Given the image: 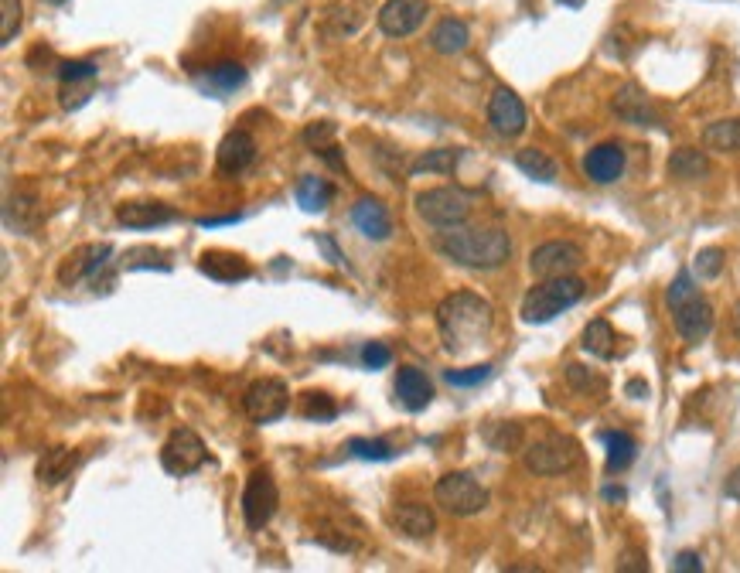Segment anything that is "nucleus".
<instances>
[{
    "label": "nucleus",
    "instance_id": "f257e3e1",
    "mask_svg": "<svg viewBox=\"0 0 740 573\" xmlns=\"http://www.w3.org/2000/svg\"><path fill=\"white\" fill-rule=\"evenodd\" d=\"M495 328V307L475 290H454L437 304V331L444 352L468 355L488 342Z\"/></svg>",
    "mask_w": 740,
    "mask_h": 573
},
{
    "label": "nucleus",
    "instance_id": "f03ea898",
    "mask_svg": "<svg viewBox=\"0 0 740 573\" xmlns=\"http://www.w3.org/2000/svg\"><path fill=\"white\" fill-rule=\"evenodd\" d=\"M437 249L464 270H498L509 263L512 239L498 226H454L437 236Z\"/></svg>",
    "mask_w": 740,
    "mask_h": 573
},
{
    "label": "nucleus",
    "instance_id": "7ed1b4c3",
    "mask_svg": "<svg viewBox=\"0 0 740 573\" xmlns=\"http://www.w3.org/2000/svg\"><path fill=\"white\" fill-rule=\"evenodd\" d=\"M665 304H669L672 311V325L683 335V342L689 345H700L710 338L713 331V307L710 301L700 294V287H696L693 280V270H679L676 280L665 290Z\"/></svg>",
    "mask_w": 740,
    "mask_h": 573
},
{
    "label": "nucleus",
    "instance_id": "20e7f679",
    "mask_svg": "<svg viewBox=\"0 0 740 573\" xmlns=\"http://www.w3.org/2000/svg\"><path fill=\"white\" fill-rule=\"evenodd\" d=\"M587 297V284L580 277H543L536 287L522 297V321L526 325H546V321L560 318L563 311L577 307Z\"/></svg>",
    "mask_w": 740,
    "mask_h": 573
},
{
    "label": "nucleus",
    "instance_id": "39448f33",
    "mask_svg": "<svg viewBox=\"0 0 740 573\" xmlns=\"http://www.w3.org/2000/svg\"><path fill=\"white\" fill-rule=\"evenodd\" d=\"M417 205V215L423 222H430L434 229H454L464 226L471 215V205H475V195L457 185H440V188H427L413 198Z\"/></svg>",
    "mask_w": 740,
    "mask_h": 573
},
{
    "label": "nucleus",
    "instance_id": "423d86ee",
    "mask_svg": "<svg viewBox=\"0 0 740 573\" xmlns=\"http://www.w3.org/2000/svg\"><path fill=\"white\" fill-rule=\"evenodd\" d=\"M434 502L457 519H471L488 509L492 495H488V488L481 485L475 475H468V471H447V475L437 478V485H434Z\"/></svg>",
    "mask_w": 740,
    "mask_h": 573
},
{
    "label": "nucleus",
    "instance_id": "0eeeda50",
    "mask_svg": "<svg viewBox=\"0 0 740 573\" xmlns=\"http://www.w3.org/2000/svg\"><path fill=\"white\" fill-rule=\"evenodd\" d=\"M113 267V246L110 243H82L58 263V284L62 287H79L82 280L96 284L99 290V277Z\"/></svg>",
    "mask_w": 740,
    "mask_h": 573
},
{
    "label": "nucleus",
    "instance_id": "6e6552de",
    "mask_svg": "<svg viewBox=\"0 0 740 573\" xmlns=\"http://www.w3.org/2000/svg\"><path fill=\"white\" fill-rule=\"evenodd\" d=\"M205 461H209L205 440L198 437L191 427H174L161 447V468L168 471L171 478L195 475V471L205 468Z\"/></svg>",
    "mask_w": 740,
    "mask_h": 573
},
{
    "label": "nucleus",
    "instance_id": "1a4fd4ad",
    "mask_svg": "<svg viewBox=\"0 0 740 573\" xmlns=\"http://www.w3.org/2000/svg\"><path fill=\"white\" fill-rule=\"evenodd\" d=\"M243 410H246V417L253 423H260V427L263 423H277L280 417H287V410H290L287 382L277 379V376L256 379L243 396Z\"/></svg>",
    "mask_w": 740,
    "mask_h": 573
},
{
    "label": "nucleus",
    "instance_id": "9d476101",
    "mask_svg": "<svg viewBox=\"0 0 740 573\" xmlns=\"http://www.w3.org/2000/svg\"><path fill=\"white\" fill-rule=\"evenodd\" d=\"M277 505H280V488L277 481H273L270 471H253V475L246 478V488H243V519L246 526L253 529V533H260V529L277 516Z\"/></svg>",
    "mask_w": 740,
    "mask_h": 573
},
{
    "label": "nucleus",
    "instance_id": "9b49d317",
    "mask_svg": "<svg viewBox=\"0 0 740 573\" xmlns=\"http://www.w3.org/2000/svg\"><path fill=\"white\" fill-rule=\"evenodd\" d=\"M584 267V249L570 239H550V243L536 246L529 253V270L543 277H567V273H577Z\"/></svg>",
    "mask_w": 740,
    "mask_h": 573
},
{
    "label": "nucleus",
    "instance_id": "f8f14e48",
    "mask_svg": "<svg viewBox=\"0 0 740 573\" xmlns=\"http://www.w3.org/2000/svg\"><path fill=\"white\" fill-rule=\"evenodd\" d=\"M427 14H430L427 0H386L376 14V24L382 35L389 38H410L423 28Z\"/></svg>",
    "mask_w": 740,
    "mask_h": 573
},
{
    "label": "nucleus",
    "instance_id": "ddd939ff",
    "mask_svg": "<svg viewBox=\"0 0 740 573\" xmlns=\"http://www.w3.org/2000/svg\"><path fill=\"white\" fill-rule=\"evenodd\" d=\"M577 461H580L577 444L563 437L536 440V444L526 447V468L532 475H563V471H570Z\"/></svg>",
    "mask_w": 740,
    "mask_h": 573
},
{
    "label": "nucleus",
    "instance_id": "4468645a",
    "mask_svg": "<svg viewBox=\"0 0 740 573\" xmlns=\"http://www.w3.org/2000/svg\"><path fill=\"white\" fill-rule=\"evenodd\" d=\"M488 123H492V130L498 137L515 140L519 134H526V127H529L526 103H522L509 86H498L492 99H488Z\"/></svg>",
    "mask_w": 740,
    "mask_h": 573
},
{
    "label": "nucleus",
    "instance_id": "2eb2a0df",
    "mask_svg": "<svg viewBox=\"0 0 740 573\" xmlns=\"http://www.w3.org/2000/svg\"><path fill=\"white\" fill-rule=\"evenodd\" d=\"M178 219V212L171 209V205L164 202H151V198H137V202H123L120 209H116V222H120L123 229H161L168 226V222Z\"/></svg>",
    "mask_w": 740,
    "mask_h": 573
},
{
    "label": "nucleus",
    "instance_id": "dca6fc26",
    "mask_svg": "<svg viewBox=\"0 0 740 573\" xmlns=\"http://www.w3.org/2000/svg\"><path fill=\"white\" fill-rule=\"evenodd\" d=\"M584 174L594 185H614V181L625 174V147L614 144H597L584 154Z\"/></svg>",
    "mask_w": 740,
    "mask_h": 573
},
{
    "label": "nucleus",
    "instance_id": "f3484780",
    "mask_svg": "<svg viewBox=\"0 0 740 573\" xmlns=\"http://www.w3.org/2000/svg\"><path fill=\"white\" fill-rule=\"evenodd\" d=\"M256 140L249 130H232V134L222 137L219 151H215V164H219L222 174H243L253 168L256 161Z\"/></svg>",
    "mask_w": 740,
    "mask_h": 573
},
{
    "label": "nucleus",
    "instance_id": "a211bd4d",
    "mask_svg": "<svg viewBox=\"0 0 740 573\" xmlns=\"http://www.w3.org/2000/svg\"><path fill=\"white\" fill-rule=\"evenodd\" d=\"M198 270L209 280H215V284H239V280L253 277V267H249L246 256L229 253V249H209V253H202Z\"/></svg>",
    "mask_w": 740,
    "mask_h": 573
},
{
    "label": "nucleus",
    "instance_id": "6ab92c4d",
    "mask_svg": "<svg viewBox=\"0 0 740 573\" xmlns=\"http://www.w3.org/2000/svg\"><path fill=\"white\" fill-rule=\"evenodd\" d=\"M396 400L403 410L420 413L434 403V382L427 379V372H420L417 365H403L396 372Z\"/></svg>",
    "mask_w": 740,
    "mask_h": 573
},
{
    "label": "nucleus",
    "instance_id": "aec40b11",
    "mask_svg": "<svg viewBox=\"0 0 740 573\" xmlns=\"http://www.w3.org/2000/svg\"><path fill=\"white\" fill-rule=\"evenodd\" d=\"M246 82V65L232 62V58H222V62H212L209 69L198 76V89L212 99H226L229 93H236Z\"/></svg>",
    "mask_w": 740,
    "mask_h": 573
},
{
    "label": "nucleus",
    "instance_id": "412c9836",
    "mask_svg": "<svg viewBox=\"0 0 740 573\" xmlns=\"http://www.w3.org/2000/svg\"><path fill=\"white\" fill-rule=\"evenodd\" d=\"M611 110L618 120L635 123V127H655V123H659V113H655L652 99H648L638 86H631V82L618 89V96L611 99Z\"/></svg>",
    "mask_w": 740,
    "mask_h": 573
},
{
    "label": "nucleus",
    "instance_id": "4be33fe9",
    "mask_svg": "<svg viewBox=\"0 0 740 573\" xmlns=\"http://www.w3.org/2000/svg\"><path fill=\"white\" fill-rule=\"evenodd\" d=\"M352 226L362 232L372 243H382V239L393 236V219H389V209L379 202V198H359L352 205Z\"/></svg>",
    "mask_w": 740,
    "mask_h": 573
},
{
    "label": "nucleus",
    "instance_id": "5701e85b",
    "mask_svg": "<svg viewBox=\"0 0 740 573\" xmlns=\"http://www.w3.org/2000/svg\"><path fill=\"white\" fill-rule=\"evenodd\" d=\"M393 526L410 539H430L437 533V516L423 502H403L393 509Z\"/></svg>",
    "mask_w": 740,
    "mask_h": 573
},
{
    "label": "nucleus",
    "instance_id": "b1692460",
    "mask_svg": "<svg viewBox=\"0 0 740 573\" xmlns=\"http://www.w3.org/2000/svg\"><path fill=\"white\" fill-rule=\"evenodd\" d=\"M41 209H38V195L35 191H11L4 205V226L11 232H24L28 236L31 229L38 226Z\"/></svg>",
    "mask_w": 740,
    "mask_h": 573
},
{
    "label": "nucleus",
    "instance_id": "393cba45",
    "mask_svg": "<svg viewBox=\"0 0 740 573\" xmlns=\"http://www.w3.org/2000/svg\"><path fill=\"white\" fill-rule=\"evenodd\" d=\"M76 464L79 451H72V447H48L38 458V481L41 485H62L76 471Z\"/></svg>",
    "mask_w": 740,
    "mask_h": 573
},
{
    "label": "nucleus",
    "instance_id": "a878e982",
    "mask_svg": "<svg viewBox=\"0 0 740 573\" xmlns=\"http://www.w3.org/2000/svg\"><path fill=\"white\" fill-rule=\"evenodd\" d=\"M468 41H471V31L461 18H444L434 24V31H430V48H434L437 55H461L464 48H468Z\"/></svg>",
    "mask_w": 740,
    "mask_h": 573
},
{
    "label": "nucleus",
    "instance_id": "bb28decb",
    "mask_svg": "<svg viewBox=\"0 0 740 573\" xmlns=\"http://www.w3.org/2000/svg\"><path fill=\"white\" fill-rule=\"evenodd\" d=\"M515 168L532 181H543V185H553V181L560 178V164H556L546 151H539V147H522V151H515Z\"/></svg>",
    "mask_w": 740,
    "mask_h": 573
},
{
    "label": "nucleus",
    "instance_id": "cd10ccee",
    "mask_svg": "<svg viewBox=\"0 0 740 573\" xmlns=\"http://www.w3.org/2000/svg\"><path fill=\"white\" fill-rule=\"evenodd\" d=\"M294 198L304 212H324L335 198V185L328 178H318V174H304L294 188Z\"/></svg>",
    "mask_w": 740,
    "mask_h": 573
},
{
    "label": "nucleus",
    "instance_id": "c85d7f7f",
    "mask_svg": "<svg viewBox=\"0 0 740 573\" xmlns=\"http://www.w3.org/2000/svg\"><path fill=\"white\" fill-rule=\"evenodd\" d=\"M580 345H584L587 355H594V359H614L618 355V335H614L611 321L608 318H594L590 325L584 328V338H580Z\"/></svg>",
    "mask_w": 740,
    "mask_h": 573
},
{
    "label": "nucleus",
    "instance_id": "c756f323",
    "mask_svg": "<svg viewBox=\"0 0 740 573\" xmlns=\"http://www.w3.org/2000/svg\"><path fill=\"white\" fill-rule=\"evenodd\" d=\"M604 447H608V475H621V471H628L631 464L638 458V440L625 434V430H608V434H601Z\"/></svg>",
    "mask_w": 740,
    "mask_h": 573
},
{
    "label": "nucleus",
    "instance_id": "7c9ffc66",
    "mask_svg": "<svg viewBox=\"0 0 740 573\" xmlns=\"http://www.w3.org/2000/svg\"><path fill=\"white\" fill-rule=\"evenodd\" d=\"M669 174L676 181H700L710 174V161L696 147H679V151L669 154Z\"/></svg>",
    "mask_w": 740,
    "mask_h": 573
},
{
    "label": "nucleus",
    "instance_id": "2f4dec72",
    "mask_svg": "<svg viewBox=\"0 0 740 573\" xmlns=\"http://www.w3.org/2000/svg\"><path fill=\"white\" fill-rule=\"evenodd\" d=\"M703 147L717 154H737L740 151V116L710 123V127L703 130Z\"/></svg>",
    "mask_w": 740,
    "mask_h": 573
},
{
    "label": "nucleus",
    "instance_id": "473e14b6",
    "mask_svg": "<svg viewBox=\"0 0 740 573\" xmlns=\"http://www.w3.org/2000/svg\"><path fill=\"white\" fill-rule=\"evenodd\" d=\"M457 161H461V151L457 147H437V151L420 154L417 161L410 164V174L420 178V174H454Z\"/></svg>",
    "mask_w": 740,
    "mask_h": 573
},
{
    "label": "nucleus",
    "instance_id": "72a5a7b5",
    "mask_svg": "<svg viewBox=\"0 0 740 573\" xmlns=\"http://www.w3.org/2000/svg\"><path fill=\"white\" fill-rule=\"evenodd\" d=\"M123 267L127 270H171V260L164 249H154V246H133L123 253Z\"/></svg>",
    "mask_w": 740,
    "mask_h": 573
},
{
    "label": "nucleus",
    "instance_id": "f704fd0d",
    "mask_svg": "<svg viewBox=\"0 0 740 573\" xmlns=\"http://www.w3.org/2000/svg\"><path fill=\"white\" fill-rule=\"evenodd\" d=\"M301 417L311 423H331L338 417V403L321 389H311V393L301 396Z\"/></svg>",
    "mask_w": 740,
    "mask_h": 573
},
{
    "label": "nucleus",
    "instance_id": "c9c22d12",
    "mask_svg": "<svg viewBox=\"0 0 740 573\" xmlns=\"http://www.w3.org/2000/svg\"><path fill=\"white\" fill-rule=\"evenodd\" d=\"M485 440L498 454H515L522 447V427L519 423H492V427H485Z\"/></svg>",
    "mask_w": 740,
    "mask_h": 573
},
{
    "label": "nucleus",
    "instance_id": "e433bc0d",
    "mask_svg": "<svg viewBox=\"0 0 740 573\" xmlns=\"http://www.w3.org/2000/svg\"><path fill=\"white\" fill-rule=\"evenodd\" d=\"M348 454L359 461H393L396 447L389 440H372V437H352L348 440Z\"/></svg>",
    "mask_w": 740,
    "mask_h": 573
},
{
    "label": "nucleus",
    "instance_id": "4c0bfd02",
    "mask_svg": "<svg viewBox=\"0 0 740 573\" xmlns=\"http://www.w3.org/2000/svg\"><path fill=\"white\" fill-rule=\"evenodd\" d=\"M723 263H727L723 249L720 246H706V249H700V253H696V260H693V277L717 280L720 273H723Z\"/></svg>",
    "mask_w": 740,
    "mask_h": 573
},
{
    "label": "nucleus",
    "instance_id": "58836bf2",
    "mask_svg": "<svg viewBox=\"0 0 740 573\" xmlns=\"http://www.w3.org/2000/svg\"><path fill=\"white\" fill-rule=\"evenodd\" d=\"M567 382L577 393H604L608 389V382H604L597 372H590V369H584L580 362H570L567 365Z\"/></svg>",
    "mask_w": 740,
    "mask_h": 573
},
{
    "label": "nucleus",
    "instance_id": "ea45409f",
    "mask_svg": "<svg viewBox=\"0 0 740 573\" xmlns=\"http://www.w3.org/2000/svg\"><path fill=\"white\" fill-rule=\"evenodd\" d=\"M444 379L451 382L457 389H471V386H481L485 379H492V365H471V369H447Z\"/></svg>",
    "mask_w": 740,
    "mask_h": 573
},
{
    "label": "nucleus",
    "instance_id": "a19ab883",
    "mask_svg": "<svg viewBox=\"0 0 740 573\" xmlns=\"http://www.w3.org/2000/svg\"><path fill=\"white\" fill-rule=\"evenodd\" d=\"M99 76V65L96 62H62L58 65V79H62V86H76V82H93Z\"/></svg>",
    "mask_w": 740,
    "mask_h": 573
},
{
    "label": "nucleus",
    "instance_id": "79ce46f5",
    "mask_svg": "<svg viewBox=\"0 0 740 573\" xmlns=\"http://www.w3.org/2000/svg\"><path fill=\"white\" fill-rule=\"evenodd\" d=\"M304 144L311 147V151H321V147H328V144H335V137H338V123H331V120H318V123H307L304 127Z\"/></svg>",
    "mask_w": 740,
    "mask_h": 573
},
{
    "label": "nucleus",
    "instance_id": "37998d69",
    "mask_svg": "<svg viewBox=\"0 0 740 573\" xmlns=\"http://www.w3.org/2000/svg\"><path fill=\"white\" fill-rule=\"evenodd\" d=\"M0 14H4V28H0V45H11L21 31V0H0Z\"/></svg>",
    "mask_w": 740,
    "mask_h": 573
},
{
    "label": "nucleus",
    "instance_id": "c03bdc74",
    "mask_svg": "<svg viewBox=\"0 0 740 573\" xmlns=\"http://www.w3.org/2000/svg\"><path fill=\"white\" fill-rule=\"evenodd\" d=\"M314 543L328 546V550H335V553H355V550H359V543H355L352 536L342 533V529H331V526H321L318 536H314Z\"/></svg>",
    "mask_w": 740,
    "mask_h": 573
},
{
    "label": "nucleus",
    "instance_id": "a18cd8bd",
    "mask_svg": "<svg viewBox=\"0 0 740 573\" xmlns=\"http://www.w3.org/2000/svg\"><path fill=\"white\" fill-rule=\"evenodd\" d=\"M314 246H318V253H324V260H328L331 267L352 270V267H348V260H345V253L338 249V243H335V236H331V232H318V236H314Z\"/></svg>",
    "mask_w": 740,
    "mask_h": 573
},
{
    "label": "nucleus",
    "instance_id": "49530a36",
    "mask_svg": "<svg viewBox=\"0 0 740 573\" xmlns=\"http://www.w3.org/2000/svg\"><path fill=\"white\" fill-rule=\"evenodd\" d=\"M359 359H362L365 369H386V365L393 362V352H389V345H382V342H365Z\"/></svg>",
    "mask_w": 740,
    "mask_h": 573
},
{
    "label": "nucleus",
    "instance_id": "de8ad7c7",
    "mask_svg": "<svg viewBox=\"0 0 740 573\" xmlns=\"http://www.w3.org/2000/svg\"><path fill=\"white\" fill-rule=\"evenodd\" d=\"M618 570L621 573H645L648 563H645V553L642 550H625L618 556Z\"/></svg>",
    "mask_w": 740,
    "mask_h": 573
},
{
    "label": "nucleus",
    "instance_id": "09e8293b",
    "mask_svg": "<svg viewBox=\"0 0 740 573\" xmlns=\"http://www.w3.org/2000/svg\"><path fill=\"white\" fill-rule=\"evenodd\" d=\"M672 570H676V573H700L703 570L700 553H693V550L676 553V560H672Z\"/></svg>",
    "mask_w": 740,
    "mask_h": 573
},
{
    "label": "nucleus",
    "instance_id": "8fccbe9b",
    "mask_svg": "<svg viewBox=\"0 0 740 573\" xmlns=\"http://www.w3.org/2000/svg\"><path fill=\"white\" fill-rule=\"evenodd\" d=\"M723 495L734 498V502H740V464H737L734 471H730L727 481H723Z\"/></svg>",
    "mask_w": 740,
    "mask_h": 573
},
{
    "label": "nucleus",
    "instance_id": "3c124183",
    "mask_svg": "<svg viewBox=\"0 0 740 573\" xmlns=\"http://www.w3.org/2000/svg\"><path fill=\"white\" fill-rule=\"evenodd\" d=\"M232 222H239V215H226V219H198V226L215 229V226H232Z\"/></svg>",
    "mask_w": 740,
    "mask_h": 573
},
{
    "label": "nucleus",
    "instance_id": "603ef678",
    "mask_svg": "<svg viewBox=\"0 0 740 573\" xmlns=\"http://www.w3.org/2000/svg\"><path fill=\"white\" fill-rule=\"evenodd\" d=\"M628 396H635V400H645V396H648V386H645L642 379H631V382H628Z\"/></svg>",
    "mask_w": 740,
    "mask_h": 573
},
{
    "label": "nucleus",
    "instance_id": "864d4df0",
    "mask_svg": "<svg viewBox=\"0 0 740 573\" xmlns=\"http://www.w3.org/2000/svg\"><path fill=\"white\" fill-rule=\"evenodd\" d=\"M601 495L608 498V502H625V498H628V492H625V488H614V485H608V488H604Z\"/></svg>",
    "mask_w": 740,
    "mask_h": 573
},
{
    "label": "nucleus",
    "instance_id": "5fc2aeb1",
    "mask_svg": "<svg viewBox=\"0 0 740 573\" xmlns=\"http://www.w3.org/2000/svg\"><path fill=\"white\" fill-rule=\"evenodd\" d=\"M730 325H734V331H737V338H740V301L734 304V314H730Z\"/></svg>",
    "mask_w": 740,
    "mask_h": 573
},
{
    "label": "nucleus",
    "instance_id": "6e6d98bb",
    "mask_svg": "<svg viewBox=\"0 0 740 573\" xmlns=\"http://www.w3.org/2000/svg\"><path fill=\"white\" fill-rule=\"evenodd\" d=\"M556 4H563V7H584V0H556Z\"/></svg>",
    "mask_w": 740,
    "mask_h": 573
},
{
    "label": "nucleus",
    "instance_id": "4d7b16f0",
    "mask_svg": "<svg viewBox=\"0 0 740 573\" xmlns=\"http://www.w3.org/2000/svg\"><path fill=\"white\" fill-rule=\"evenodd\" d=\"M48 4H55V7H62V4H69V0H48Z\"/></svg>",
    "mask_w": 740,
    "mask_h": 573
}]
</instances>
